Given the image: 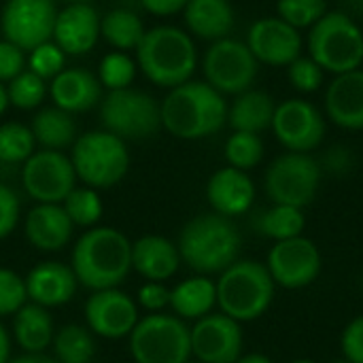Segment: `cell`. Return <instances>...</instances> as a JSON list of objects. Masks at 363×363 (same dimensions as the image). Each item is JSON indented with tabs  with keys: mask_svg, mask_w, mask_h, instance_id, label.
Here are the masks:
<instances>
[{
	"mask_svg": "<svg viewBox=\"0 0 363 363\" xmlns=\"http://www.w3.org/2000/svg\"><path fill=\"white\" fill-rule=\"evenodd\" d=\"M85 328L100 338H128L140 319V308L132 296L115 289L91 291L85 302Z\"/></svg>",
	"mask_w": 363,
	"mask_h": 363,
	"instance_id": "2e32d148",
	"label": "cell"
},
{
	"mask_svg": "<svg viewBox=\"0 0 363 363\" xmlns=\"http://www.w3.org/2000/svg\"><path fill=\"white\" fill-rule=\"evenodd\" d=\"M323 68L308 55H300L298 60H294L287 66V77L289 83L294 85V89L302 91V94H313L323 85Z\"/></svg>",
	"mask_w": 363,
	"mask_h": 363,
	"instance_id": "b9f144b4",
	"label": "cell"
},
{
	"mask_svg": "<svg viewBox=\"0 0 363 363\" xmlns=\"http://www.w3.org/2000/svg\"><path fill=\"white\" fill-rule=\"evenodd\" d=\"M91 363H94V362H91Z\"/></svg>",
	"mask_w": 363,
	"mask_h": 363,
	"instance_id": "6f0895ef",
	"label": "cell"
},
{
	"mask_svg": "<svg viewBox=\"0 0 363 363\" xmlns=\"http://www.w3.org/2000/svg\"><path fill=\"white\" fill-rule=\"evenodd\" d=\"M189 363H200V362H189Z\"/></svg>",
	"mask_w": 363,
	"mask_h": 363,
	"instance_id": "9f6ffc18",
	"label": "cell"
},
{
	"mask_svg": "<svg viewBox=\"0 0 363 363\" xmlns=\"http://www.w3.org/2000/svg\"><path fill=\"white\" fill-rule=\"evenodd\" d=\"M26 70V55L23 51L9 43V40H0V83H9L13 81L17 74H21Z\"/></svg>",
	"mask_w": 363,
	"mask_h": 363,
	"instance_id": "bcb514c9",
	"label": "cell"
},
{
	"mask_svg": "<svg viewBox=\"0 0 363 363\" xmlns=\"http://www.w3.org/2000/svg\"><path fill=\"white\" fill-rule=\"evenodd\" d=\"M62 208L66 211L70 223L83 230L96 228L104 213V204H102L98 189H91L87 185L74 187L62 202Z\"/></svg>",
	"mask_w": 363,
	"mask_h": 363,
	"instance_id": "836d02e7",
	"label": "cell"
},
{
	"mask_svg": "<svg viewBox=\"0 0 363 363\" xmlns=\"http://www.w3.org/2000/svg\"><path fill=\"white\" fill-rule=\"evenodd\" d=\"M325 113L338 128L363 130V68L334 77L325 91Z\"/></svg>",
	"mask_w": 363,
	"mask_h": 363,
	"instance_id": "cb8c5ba5",
	"label": "cell"
},
{
	"mask_svg": "<svg viewBox=\"0 0 363 363\" xmlns=\"http://www.w3.org/2000/svg\"><path fill=\"white\" fill-rule=\"evenodd\" d=\"M189 338L191 357L200 363H236L245 347L240 323L223 313H211L194 321Z\"/></svg>",
	"mask_w": 363,
	"mask_h": 363,
	"instance_id": "e0dca14e",
	"label": "cell"
},
{
	"mask_svg": "<svg viewBox=\"0 0 363 363\" xmlns=\"http://www.w3.org/2000/svg\"><path fill=\"white\" fill-rule=\"evenodd\" d=\"M28 302L23 277L0 266V319L13 317Z\"/></svg>",
	"mask_w": 363,
	"mask_h": 363,
	"instance_id": "ab89813d",
	"label": "cell"
},
{
	"mask_svg": "<svg viewBox=\"0 0 363 363\" xmlns=\"http://www.w3.org/2000/svg\"><path fill=\"white\" fill-rule=\"evenodd\" d=\"M23 283H26L28 302L49 311L68 304L79 289V281L70 264H62V262L36 264L23 277Z\"/></svg>",
	"mask_w": 363,
	"mask_h": 363,
	"instance_id": "ffe728a7",
	"label": "cell"
},
{
	"mask_svg": "<svg viewBox=\"0 0 363 363\" xmlns=\"http://www.w3.org/2000/svg\"><path fill=\"white\" fill-rule=\"evenodd\" d=\"M47 91H49L47 81L40 79L38 74H34L32 70H23L6 85L9 104H13L15 108H21V111H32V108L40 106Z\"/></svg>",
	"mask_w": 363,
	"mask_h": 363,
	"instance_id": "8d00e7d4",
	"label": "cell"
},
{
	"mask_svg": "<svg viewBox=\"0 0 363 363\" xmlns=\"http://www.w3.org/2000/svg\"><path fill=\"white\" fill-rule=\"evenodd\" d=\"M181 262H185L196 274L213 277L221 274L236 259H240L242 238L232 219L208 213L187 221L177 240Z\"/></svg>",
	"mask_w": 363,
	"mask_h": 363,
	"instance_id": "3957f363",
	"label": "cell"
},
{
	"mask_svg": "<svg viewBox=\"0 0 363 363\" xmlns=\"http://www.w3.org/2000/svg\"><path fill=\"white\" fill-rule=\"evenodd\" d=\"M217 306V285L211 277H189L170 289V311L183 321H198Z\"/></svg>",
	"mask_w": 363,
	"mask_h": 363,
	"instance_id": "83f0119b",
	"label": "cell"
},
{
	"mask_svg": "<svg viewBox=\"0 0 363 363\" xmlns=\"http://www.w3.org/2000/svg\"><path fill=\"white\" fill-rule=\"evenodd\" d=\"M57 17L55 0H6L0 13L4 40L32 51L53 38Z\"/></svg>",
	"mask_w": 363,
	"mask_h": 363,
	"instance_id": "4fadbf2b",
	"label": "cell"
},
{
	"mask_svg": "<svg viewBox=\"0 0 363 363\" xmlns=\"http://www.w3.org/2000/svg\"><path fill=\"white\" fill-rule=\"evenodd\" d=\"M136 304H138V308L147 311L149 315L164 313L166 308H170V289L164 283L145 281L136 294Z\"/></svg>",
	"mask_w": 363,
	"mask_h": 363,
	"instance_id": "7bdbcfd3",
	"label": "cell"
},
{
	"mask_svg": "<svg viewBox=\"0 0 363 363\" xmlns=\"http://www.w3.org/2000/svg\"><path fill=\"white\" fill-rule=\"evenodd\" d=\"M11 347H13V338L9 334V330L0 323V363L11 362Z\"/></svg>",
	"mask_w": 363,
	"mask_h": 363,
	"instance_id": "c3c4849f",
	"label": "cell"
},
{
	"mask_svg": "<svg viewBox=\"0 0 363 363\" xmlns=\"http://www.w3.org/2000/svg\"><path fill=\"white\" fill-rule=\"evenodd\" d=\"M247 47L259 64L289 66L302 55L300 30L285 23L281 17H262L247 32Z\"/></svg>",
	"mask_w": 363,
	"mask_h": 363,
	"instance_id": "ac0fdd59",
	"label": "cell"
},
{
	"mask_svg": "<svg viewBox=\"0 0 363 363\" xmlns=\"http://www.w3.org/2000/svg\"><path fill=\"white\" fill-rule=\"evenodd\" d=\"M177 242L160 234H147L132 242V270L145 281L166 283L181 266Z\"/></svg>",
	"mask_w": 363,
	"mask_h": 363,
	"instance_id": "603a6c76",
	"label": "cell"
},
{
	"mask_svg": "<svg viewBox=\"0 0 363 363\" xmlns=\"http://www.w3.org/2000/svg\"><path fill=\"white\" fill-rule=\"evenodd\" d=\"M217 285V308L238 323H249L268 313L277 285L264 262L236 259L225 268Z\"/></svg>",
	"mask_w": 363,
	"mask_h": 363,
	"instance_id": "5b68a950",
	"label": "cell"
},
{
	"mask_svg": "<svg viewBox=\"0 0 363 363\" xmlns=\"http://www.w3.org/2000/svg\"><path fill=\"white\" fill-rule=\"evenodd\" d=\"M9 363H57L55 357L47 355V353H21L17 357H11Z\"/></svg>",
	"mask_w": 363,
	"mask_h": 363,
	"instance_id": "681fc988",
	"label": "cell"
},
{
	"mask_svg": "<svg viewBox=\"0 0 363 363\" xmlns=\"http://www.w3.org/2000/svg\"><path fill=\"white\" fill-rule=\"evenodd\" d=\"M160 111L162 128L181 140L213 136L228 123V102L206 81H187L172 87Z\"/></svg>",
	"mask_w": 363,
	"mask_h": 363,
	"instance_id": "7a4b0ae2",
	"label": "cell"
},
{
	"mask_svg": "<svg viewBox=\"0 0 363 363\" xmlns=\"http://www.w3.org/2000/svg\"><path fill=\"white\" fill-rule=\"evenodd\" d=\"M187 2L189 0H140L143 9L155 17H170V15L183 13Z\"/></svg>",
	"mask_w": 363,
	"mask_h": 363,
	"instance_id": "7dc6e473",
	"label": "cell"
},
{
	"mask_svg": "<svg viewBox=\"0 0 363 363\" xmlns=\"http://www.w3.org/2000/svg\"><path fill=\"white\" fill-rule=\"evenodd\" d=\"M49 94L53 106L66 113H83L100 102L102 83L85 68H64L55 79H51Z\"/></svg>",
	"mask_w": 363,
	"mask_h": 363,
	"instance_id": "d4e9b609",
	"label": "cell"
},
{
	"mask_svg": "<svg viewBox=\"0 0 363 363\" xmlns=\"http://www.w3.org/2000/svg\"><path fill=\"white\" fill-rule=\"evenodd\" d=\"M143 19L130 9H113L100 17V36L115 47V51H136L145 38Z\"/></svg>",
	"mask_w": 363,
	"mask_h": 363,
	"instance_id": "4dcf8cb0",
	"label": "cell"
},
{
	"mask_svg": "<svg viewBox=\"0 0 363 363\" xmlns=\"http://www.w3.org/2000/svg\"><path fill=\"white\" fill-rule=\"evenodd\" d=\"M328 13L325 0H277V17L296 30L313 28Z\"/></svg>",
	"mask_w": 363,
	"mask_h": 363,
	"instance_id": "f35d334b",
	"label": "cell"
},
{
	"mask_svg": "<svg viewBox=\"0 0 363 363\" xmlns=\"http://www.w3.org/2000/svg\"><path fill=\"white\" fill-rule=\"evenodd\" d=\"M277 140L291 153H311L325 138V119L308 100L289 98L277 104L272 117Z\"/></svg>",
	"mask_w": 363,
	"mask_h": 363,
	"instance_id": "9a60e30c",
	"label": "cell"
},
{
	"mask_svg": "<svg viewBox=\"0 0 363 363\" xmlns=\"http://www.w3.org/2000/svg\"><path fill=\"white\" fill-rule=\"evenodd\" d=\"M66 4H72V2H91V0H64Z\"/></svg>",
	"mask_w": 363,
	"mask_h": 363,
	"instance_id": "db71d44e",
	"label": "cell"
},
{
	"mask_svg": "<svg viewBox=\"0 0 363 363\" xmlns=\"http://www.w3.org/2000/svg\"><path fill=\"white\" fill-rule=\"evenodd\" d=\"M145 77L157 87H179L191 81L198 66V51L189 32L174 26H157L145 32L136 49Z\"/></svg>",
	"mask_w": 363,
	"mask_h": 363,
	"instance_id": "277c9868",
	"label": "cell"
},
{
	"mask_svg": "<svg viewBox=\"0 0 363 363\" xmlns=\"http://www.w3.org/2000/svg\"><path fill=\"white\" fill-rule=\"evenodd\" d=\"M70 268L79 287L89 291L115 289L132 272V240L108 225L89 228L72 247Z\"/></svg>",
	"mask_w": 363,
	"mask_h": 363,
	"instance_id": "6da1fadb",
	"label": "cell"
},
{
	"mask_svg": "<svg viewBox=\"0 0 363 363\" xmlns=\"http://www.w3.org/2000/svg\"><path fill=\"white\" fill-rule=\"evenodd\" d=\"M30 130L34 134L36 145L49 151H64L72 147L77 140V125H74L72 115L57 106L40 108L34 115Z\"/></svg>",
	"mask_w": 363,
	"mask_h": 363,
	"instance_id": "f546056e",
	"label": "cell"
},
{
	"mask_svg": "<svg viewBox=\"0 0 363 363\" xmlns=\"http://www.w3.org/2000/svg\"><path fill=\"white\" fill-rule=\"evenodd\" d=\"M257 66L259 62L255 60L247 43L230 36L215 40L206 49L202 60L206 83L223 96H238L251 89L257 77Z\"/></svg>",
	"mask_w": 363,
	"mask_h": 363,
	"instance_id": "8fae6325",
	"label": "cell"
},
{
	"mask_svg": "<svg viewBox=\"0 0 363 363\" xmlns=\"http://www.w3.org/2000/svg\"><path fill=\"white\" fill-rule=\"evenodd\" d=\"M128 349L136 363H189V328L183 319L168 313L140 317L128 336Z\"/></svg>",
	"mask_w": 363,
	"mask_h": 363,
	"instance_id": "ba28073f",
	"label": "cell"
},
{
	"mask_svg": "<svg viewBox=\"0 0 363 363\" xmlns=\"http://www.w3.org/2000/svg\"><path fill=\"white\" fill-rule=\"evenodd\" d=\"M66 53L53 43H45L36 49L30 51V57H28V66L34 74H38L40 79L49 81V79H55L66 66Z\"/></svg>",
	"mask_w": 363,
	"mask_h": 363,
	"instance_id": "60d3db41",
	"label": "cell"
},
{
	"mask_svg": "<svg viewBox=\"0 0 363 363\" xmlns=\"http://www.w3.org/2000/svg\"><path fill=\"white\" fill-rule=\"evenodd\" d=\"M74 225L62 204H36L23 219V236L30 247L43 253H57L72 240Z\"/></svg>",
	"mask_w": 363,
	"mask_h": 363,
	"instance_id": "7402d4cb",
	"label": "cell"
},
{
	"mask_svg": "<svg viewBox=\"0 0 363 363\" xmlns=\"http://www.w3.org/2000/svg\"><path fill=\"white\" fill-rule=\"evenodd\" d=\"M134 77H136V62L128 53L111 51L100 60L98 79H100L102 87H106L108 91L132 87Z\"/></svg>",
	"mask_w": 363,
	"mask_h": 363,
	"instance_id": "74e56055",
	"label": "cell"
},
{
	"mask_svg": "<svg viewBox=\"0 0 363 363\" xmlns=\"http://www.w3.org/2000/svg\"><path fill=\"white\" fill-rule=\"evenodd\" d=\"M19 219H21V206L17 194L9 185L0 183V240L9 238L15 232Z\"/></svg>",
	"mask_w": 363,
	"mask_h": 363,
	"instance_id": "ee69618b",
	"label": "cell"
},
{
	"mask_svg": "<svg viewBox=\"0 0 363 363\" xmlns=\"http://www.w3.org/2000/svg\"><path fill=\"white\" fill-rule=\"evenodd\" d=\"M277 104L270 94L259 89H247L238 94L228 106V123L234 132H251L262 134L264 130L272 128Z\"/></svg>",
	"mask_w": 363,
	"mask_h": 363,
	"instance_id": "f1b7e54d",
	"label": "cell"
},
{
	"mask_svg": "<svg viewBox=\"0 0 363 363\" xmlns=\"http://www.w3.org/2000/svg\"><path fill=\"white\" fill-rule=\"evenodd\" d=\"M206 200L213 213L228 219L240 217L255 202V183L245 170L232 166L219 168L206 183Z\"/></svg>",
	"mask_w": 363,
	"mask_h": 363,
	"instance_id": "44dd1931",
	"label": "cell"
},
{
	"mask_svg": "<svg viewBox=\"0 0 363 363\" xmlns=\"http://www.w3.org/2000/svg\"><path fill=\"white\" fill-rule=\"evenodd\" d=\"M340 351H342V357L351 363H363V315L355 317L342 330Z\"/></svg>",
	"mask_w": 363,
	"mask_h": 363,
	"instance_id": "f6af8a7d",
	"label": "cell"
},
{
	"mask_svg": "<svg viewBox=\"0 0 363 363\" xmlns=\"http://www.w3.org/2000/svg\"><path fill=\"white\" fill-rule=\"evenodd\" d=\"M187 30L204 40L228 38L234 28V9L230 0H189L183 9Z\"/></svg>",
	"mask_w": 363,
	"mask_h": 363,
	"instance_id": "4316f807",
	"label": "cell"
},
{
	"mask_svg": "<svg viewBox=\"0 0 363 363\" xmlns=\"http://www.w3.org/2000/svg\"><path fill=\"white\" fill-rule=\"evenodd\" d=\"M51 349L57 363H91L96 355L94 334L79 323H68L55 330Z\"/></svg>",
	"mask_w": 363,
	"mask_h": 363,
	"instance_id": "d6a6232c",
	"label": "cell"
},
{
	"mask_svg": "<svg viewBox=\"0 0 363 363\" xmlns=\"http://www.w3.org/2000/svg\"><path fill=\"white\" fill-rule=\"evenodd\" d=\"M236 363H274L268 355L264 353H247V355H240Z\"/></svg>",
	"mask_w": 363,
	"mask_h": 363,
	"instance_id": "f907efd6",
	"label": "cell"
},
{
	"mask_svg": "<svg viewBox=\"0 0 363 363\" xmlns=\"http://www.w3.org/2000/svg\"><path fill=\"white\" fill-rule=\"evenodd\" d=\"M264 264L277 287L304 289L319 279L321 251L311 238L302 234L298 238L274 242Z\"/></svg>",
	"mask_w": 363,
	"mask_h": 363,
	"instance_id": "5bb4252c",
	"label": "cell"
},
{
	"mask_svg": "<svg viewBox=\"0 0 363 363\" xmlns=\"http://www.w3.org/2000/svg\"><path fill=\"white\" fill-rule=\"evenodd\" d=\"M266 194L272 204L306 208L315 202L321 185V166L311 153H283L266 170Z\"/></svg>",
	"mask_w": 363,
	"mask_h": 363,
	"instance_id": "30bf717a",
	"label": "cell"
},
{
	"mask_svg": "<svg viewBox=\"0 0 363 363\" xmlns=\"http://www.w3.org/2000/svg\"><path fill=\"white\" fill-rule=\"evenodd\" d=\"M304 228H306L304 211L285 204H272L255 219V230L272 242L298 238L304 234Z\"/></svg>",
	"mask_w": 363,
	"mask_h": 363,
	"instance_id": "1f68e13d",
	"label": "cell"
},
{
	"mask_svg": "<svg viewBox=\"0 0 363 363\" xmlns=\"http://www.w3.org/2000/svg\"><path fill=\"white\" fill-rule=\"evenodd\" d=\"M289 363H317L315 359H294V362Z\"/></svg>",
	"mask_w": 363,
	"mask_h": 363,
	"instance_id": "f5cc1de1",
	"label": "cell"
},
{
	"mask_svg": "<svg viewBox=\"0 0 363 363\" xmlns=\"http://www.w3.org/2000/svg\"><path fill=\"white\" fill-rule=\"evenodd\" d=\"M55 336V323L49 308L26 302L13 315V342L21 353H47Z\"/></svg>",
	"mask_w": 363,
	"mask_h": 363,
	"instance_id": "484cf974",
	"label": "cell"
},
{
	"mask_svg": "<svg viewBox=\"0 0 363 363\" xmlns=\"http://www.w3.org/2000/svg\"><path fill=\"white\" fill-rule=\"evenodd\" d=\"M332 363H351L349 359H345V357H340V359H336V362H332Z\"/></svg>",
	"mask_w": 363,
	"mask_h": 363,
	"instance_id": "11a10c76",
	"label": "cell"
},
{
	"mask_svg": "<svg viewBox=\"0 0 363 363\" xmlns=\"http://www.w3.org/2000/svg\"><path fill=\"white\" fill-rule=\"evenodd\" d=\"M21 166L23 191L36 204H62L77 187L72 162L64 151H34Z\"/></svg>",
	"mask_w": 363,
	"mask_h": 363,
	"instance_id": "7c38bea8",
	"label": "cell"
},
{
	"mask_svg": "<svg viewBox=\"0 0 363 363\" xmlns=\"http://www.w3.org/2000/svg\"><path fill=\"white\" fill-rule=\"evenodd\" d=\"M100 38V15L91 2H72L57 11L53 26V43L66 55L89 53Z\"/></svg>",
	"mask_w": 363,
	"mask_h": 363,
	"instance_id": "d6986e66",
	"label": "cell"
},
{
	"mask_svg": "<svg viewBox=\"0 0 363 363\" xmlns=\"http://www.w3.org/2000/svg\"><path fill=\"white\" fill-rule=\"evenodd\" d=\"M264 151L266 149H264L262 136L251 134V132H234L225 143L228 166L245 170V172L259 166V162L264 160Z\"/></svg>",
	"mask_w": 363,
	"mask_h": 363,
	"instance_id": "d590c367",
	"label": "cell"
},
{
	"mask_svg": "<svg viewBox=\"0 0 363 363\" xmlns=\"http://www.w3.org/2000/svg\"><path fill=\"white\" fill-rule=\"evenodd\" d=\"M36 149L34 134L30 125L6 121L0 125V162L23 164Z\"/></svg>",
	"mask_w": 363,
	"mask_h": 363,
	"instance_id": "e575fe53",
	"label": "cell"
},
{
	"mask_svg": "<svg viewBox=\"0 0 363 363\" xmlns=\"http://www.w3.org/2000/svg\"><path fill=\"white\" fill-rule=\"evenodd\" d=\"M68 157L77 181L98 191L121 183L130 170V151L125 140L106 130H91L77 136Z\"/></svg>",
	"mask_w": 363,
	"mask_h": 363,
	"instance_id": "8992f818",
	"label": "cell"
},
{
	"mask_svg": "<svg viewBox=\"0 0 363 363\" xmlns=\"http://www.w3.org/2000/svg\"><path fill=\"white\" fill-rule=\"evenodd\" d=\"M6 106H9V96H6V87H4V83H0V115L6 111Z\"/></svg>",
	"mask_w": 363,
	"mask_h": 363,
	"instance_id": "816d5d0a",
	"label": "cell"
},
{
	"mask_svg": "<svg viewBox=\"0 0 363 363\" xmlns=\"http://www.w3.org/2000/svg\"><path fill=\"white\" fill-rule=\"evenodd\" d=\"M100 119L104 130L121 140H143L162 128L157 100L134 87L108 91L100 104Z\"/></svg>",
	"mask_w": 363,
	"mask_h": 363,
	"instance_id": "9c48e42d",
	"label": "cell"
},
{
	"mask_svg": "<svg viewBox=\"0 0 363 363\" xmlns=\"http://www.w3.org/2000/svg\"><path fill=\"white\" fill-rule=\"evenodd\" d=\"M308 55L323 72L345 74L363 66V32L342 11H328L308 30Z\"/></svg>",
	"mask_w": 363,
	"mask_h": 363,
	"instance_id": "52a82bcc",
	"label": "cell"
}]
</instances>
